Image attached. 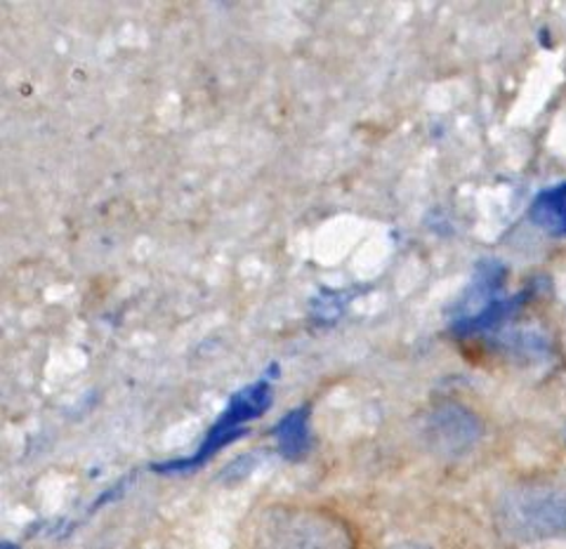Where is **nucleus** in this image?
<instances>
[{
  "mask_svg": "<svg viewBox=\"0 0 566 549\" xmlns=\"http://www.w3.org/2000/svg\"><path fill=\"white\" fill-rule=\"evenodd\" d=\"M270 405H272V382H270V378H262L253 384L239 389V392L232 399H229L224 413L218 418V422L212 424L210 432L206 434L203 444L197 451V455H191L187 460H175V463L154 465V469L168 474V472H185V469L199 467L201 463H206L210 455H216L220 448L234 444L237 439H241L245 434L243 424L260 418L262 413H268Z\"/></svg>",
  "mask_w": 566,
  "mask_h": 549,
  "instance_id": "nucleus-1",
  "label": "nucleus"
},
{
  "mask_svg": "<svg viewBox=\"0 0 566 549\" xmlns=\"http://www.w3.org/2000/svg\"><path fill=\"white\" fill-rule=\"evenodd\" d=\"M258 549H357L349 530L318 511H283L262 528Z\"/></svg>",
  "mask_w": 566,
  "mask_h": 549,
  "instance_id": "nucleus-2",
  "label": "nucleus"
},
{
  "mask_svg": "<svg viewBox=\"0 0 566 549\" xmlns=\"http://www.w3.org/2000/svg\"><path fill=\"white\" fill-rule=\"evenodd\" d=\"M503 517L515 536H555L566 530V490L536 488L512 495Z\"/></svg>",
  "mask_w": 566,
  "mask_h": 549,
  "instance_id": "nucleus-3",
  "label": "nucleus"
},
{
  "mask_svg": "<svg viewBox=\"0 0 566 549\" xmlns=\"http://www.w3.org/2000/svg\"><path fill=\"white\" fill-rule=\"evenodd\" d=\"M428 436L437 451L444 455L468 453L482 436V424L460 405H441L430 418Z\"/></svg>",
  "mask_w": 566,
  "mask_h": 549,
  "instance_id": "nucleus-4",
  "label": "nucleus"
},
{
  "mask_svg": "<svg viewBox=\"0 0 566 549\" xmlns=\"http://www.w3.org/2000/svg\"><path fill=\"white\" fill-rule=\"evenodd\" d=\"M505 278H507V270L499 260H482L480 264H476L472 283L453 307L451 324L468 321V318H474L476 314H482L493 303H499L501 291L505 286Z\"/></svg>",
  "mask_w": 566,
  "mask_h": 549,
  "instance_id": "nucleus-5",
  "label": "nucleus"
},
{
  "mask_svg": "<svg viewBox=\"0 0 566 549\" xmlns=\"http://www.w3.org/2000/svg\"><path fill=\"white\" fill-rule=\"evenodd\" d=\"M528 218L545 234L566 236V182L541 191L528 208Z\"/></svg>",
  "mask_w": 566,
  "mask_h": 549,
  "instance_id": "nucleus-6",
  "label": "nucleus"
},
{
  "mask_svg": "<svg viewBox=\"0 0 566 549\" xmlns=\"http://www.w3.org/2000/svg\"><path fill=\"white\" fill-rule=\"evenodd\" d=\"M274 439L279 444V453L289 460L305 457L310 451V405H300L291 411L274 427Z\"/></svg>",
  "mask_w": 566,
  "mask_h": 549,
  "instance_id": "nucleus-7",
  "label": "nucleus"
},
{
  "mask_svg": "<svg viewBox=\"0 0 566 549\" xmlns=\"http://www.w3.org/2000/svg\"><path fill=\"white\" fill-rule=\"evenodd\" d=\"M352 297L354 291H318L312 299V318L316 324H335Z\"/></svg>",
  "mask_w": 566,
  "mask_h": 549,
  "instance_id": "nucleus-8",
  "label": "nucleus"
},
{
  "mask_svg": "<svg viewBox=\"0 0 566 549\" xmlns=\"http://www.w3.org/2000/svg\"><path fill=\"white\" fill-rule=\"evenodd\" d=\"M395 549H430V547H422V545H416V542H406V545H399Z\"/></svg>",
  "mask_w": 566,
  "mask_h": 549,
  "instance_id": "nucleus-9",
  "label": "nucleus"
},
{
  "mask_svg": "<svg viewBox=\"0 0 566 549\" xmlns=\"http://www.w3.org/2000/svg\"><path fill=\"white\" fill-rule=\"evenodd\" d=\"M3 549H14V547H12L10 542H6V545H3Z\"/></svg>",
  "mask_w": 566,
  "mask_h": 549,
  "instance_id": "nucleus-10",
  "label": "nucleus"
}]
</instances>
